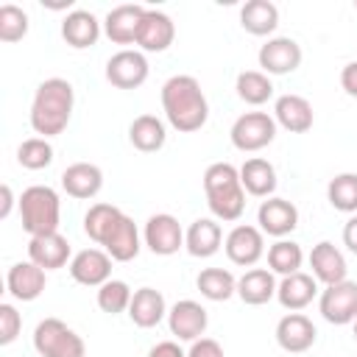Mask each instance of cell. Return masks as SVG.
<instances>
[{
    "mask_svg": "<svg viewBox=\"0 0 357 357\" xmlns=\"http://www.w3.org/2000/svg\"><path fill=\"white\" fill-rule=\"evenodd\" d=\"M162 109H165L167 123L181 134H192L204 128L209 117L206 95L198 78L192 75H173L162 84Z\"/></svg>",
    "mask_w": 357,
    "mask_h": 357,
    "instance_id": "cell-1",
    "label": "cell"
},
{
    "mask_svg": "<svg viewBox=\"0 0 357 357\" xmlns=\"http://www.w3.org/2000/svg\"><path fill=\"white\" fill-rule=\"evenodd\" d=\"M73 84L67 78H47L36 86L33 103H31V128L39 137H56L67 128L73 114Z\"/></svg>",
    "mask_w": 357,
    "mask_h": 357,
    "instance_id": "cell-2",
    "label": "cell"
},
{
    "mask_svg": "<svg viewBox=\"0 0 357 357\" xmlns=\"http://www.w3.org/2000/svg\"><path fill=\"white\" fill-rule=\"evenodd\" d=\"M204 192L209 212L218 220H240L245 209V190L240 181V170L229 162H215L204 170Z\"/></svg>",
    "mask_w": 357,
    "mask_h": 357,
    "instance_id": "cell-3",
    "label": "cell"
},
{
    "mask_svg": "<svg viewBox=\"0 0 357 357\" xmlns=\"http://www.w3.org/2000/svg\"><path fill=\"white\" fill-rule=\"evenodd\" d=\"M17 206H20L22 229H25L31 237L59 231L61 204H59V195H56L53 187H47V184H33V187L22 190Z\"/></svg>",
    "mask_w": 357,
    "mask_h": 357,
    "instance_id": "cell-4",
    "label": "cell"
},
{
    "mask_svg": "<svg viewBox=\"0 0 357 357\" xmlns=\"http://www.w3.org/2000/svg\"><path fill=\"white\" fill-rule=\"evenodd\" d=\"M33 349L39 357H84L86 346L75 329L59 318H45L33 329Z\"/></svg>",
    "mask_w": 357,
    "mask_h": 357,
    "instance_id": "cell-5",
    "label": "cell"
},
{
    "mask_svg": "<svg viewBox=\"0 0 357 357\" xmlns=\"http://www.w3.org/2000/svg\"><path fill=\"white\" fill-rule=\"evenodd\" d=\"M276 137V120L268 112H245L231 126V145L243 153L262 151Z\"/></svg>",
    "mask_w": 357,
    "mask_h": 357,
    "instance_id": "cell-6",
    "label": "cell"
},
{
    "mask_svg": "<svg viewBox=\"0 0 357 357\" xmlns=\"http://www.w3.org/2000/svg\"><path fill=\"white\" fill-rule=\"evenodd\" d=\"M318 310L324 315V321L335 324V326H346V324H354L357 318V282H337V284H329L321 290V298H318Z\"/></svg>",
    "mask_w": 357,
    "mask_h": 357,
    "instance_id": "cell-7",
    "label": "cell"
},
{
    "mask_svg": "<svg viewBox=\"0 0 357 357\" xmlns=\"http://www.w3.org/2000/svg\"><path fill=\"white\" fill-rule=\"evenodd\" d=\"M148 78V59L139 50H117L106 61V81L117 89H137Z\"/></svg>",
    "mask_w": 357,
    "mask_h": 357,
    "instance_id": "cell-8",
    "label": "cell"
},
{
    "mask_svg": "<svg viewBox=\"0 0 357 357\" xmlns=\"http://www.w3.org/2000/svg\"><path fill=\"white\" fill-rule=\"evenodd\" d=\"M223 248H226V257H229L234 265L251 268V265H257L259 257L265 254V237H262L259 226L240 223V226H234V229L226 234Z\"/></svg>",
    "mask_w": 357,
    "mask_h": 357,
    "instance_id": "cell-9",
    "label": "cell"
},
{
    "mask_svg": "<svg viewBox=\"0 0 357 357\" xmlns=\"http://www.w3.org/2000/svg\"><path fill=\"white\" fill-rule=\"evenodd\" d=\"M259 67L265 75H287L301 64V47L290 36H273L259 47Z\"/></svg>",
    "mask_w": 357,
    "mask_h": 357,
    "instance_id": "cell-10",
    "label": "cell"
},
{
    "mask_svg": "<svg viewBox=\"0 0 357 357\" xmlns=\"http://www.w3.org/2000/svg\"><path fill=\"white\" fill-rule=\"evenodd\" d=\"M145 245L159 254V257H170L176 254L181 245H184V231H181V223L167 215V212H159V215H151L148 223H145Z\"/></svg>",
    "mask_w": 357,
    "mask_h": 357,
    "instance_id": "cell-11",
    "label": "cell"
},
{
    "mask_svg": "<svg viewBox=\"0 0 357 357\" xmlns=\"http://www.w3.org/2000/svg\"><path fill=\"white\" fill-rule=\"evenodd\" d=\"M206 324H209L206 310L192 298H181L167 310L170 335H176L178 340H190V343L198 340L206 332Z\"/></svg>",
    "mask_w": 357,
    "mask_h": 357,
    "instance_id": "cell-12",
    "label": "cell"
},
{
    "mask_svg": "<svg viewBox=\"0 0 357 357\" xmlns=\"http://www.w3.org/2000/svg\"><path fill=\"white\" fill-rule=\"evenodd\" d=\"M257 223H259V231L262 234H271V237L284 240V234H290L298 226V209L287 198H273L271 195L268 201L259 204Z\"/></svg>",
    "mask_w": 357,
    "mask_h": 357,
    "instance_id": "cell-13",
    "label": "cell"
},
{
    "mask_svg": "<svg viewBox=\"0 0 357 357\" xmlns=\"http://www.w3.org/2000/svg\"><path fill=\"white\" fill-rule=\"evenodd\" d=\"M70 276L78 284L100 287L103 282L112 279V257L100 248H84L70 259Z\"/></svg>",
    "mask_w": 357,
    "mask_h": 357,
    "instance_id": "cell-14",
    "label": "cell"
},
{
    "mask_svg": "<svg viewBox=\"0 0 357 357\" xmlns=\"http://www.w3.org/2000/svg\"><path fill=\"white\" fill-rule=\"evenodd\" d=\"M176 39V25L173 20L165 14V11H156V8H145V17L139 22V31H137V45L148 53H162L173 45Z\"/></svg>",
    "mask_w": 357,
    "mask_h": 357,
    "instance_id": "cell-15",
    "label": "cell"
},
{
    "mask_svg": "<svg viewBox=\"0 0 357 357\" xmlns=\"http://www.w3.org/2000/svg\"><path fill=\"white\" fill-rule=\"evenodd\" d=\"M273 120L282 128H287L290 134H304V131L312 128V120H315L312 103L301 95H293V92L279 95L276 103H273Z\"/></svg>",
    "mask_w": 357,
    "mask_h": 357,
    "instance_id": "cell-16",
    "label": "cell"
},
{
    "mask_svg": "<svg viewBox=\"0 0 357 357\" xmlns=\"http://www.w3.org/2000/svg\"><path fill=\"white\" fill-rule=\"evenodd\" d=\"M47 271H42L39 265L28 262H14L6 273V287L17 301H33L42 296L45 284H47Z\"/></svg>",
    "mask_w": 357,
    "mask_h": 357,
    "instance_id": "cell-17",
    "label": "cell"
},
{
    "mask_svg": "<svg viewBox=\"0 0 357 357\" xmlns=\"http://www.w3.org/2000/svg\"><path fill=\"white\" fill-rule=\"evenodd\" d=\"M142 17H145V6H137V3L114 6L103 20V31L114 45H131V42H137Z\"/></svg>",
    "mask_w": 357,
    "mask_h": 357,
    "instance_id": "cell-18",
    "label": "cell"
},
{
    "mask_svg": "<svg viewBox=\"0 0 357 357\" xmlns=\"http://www.w3.org/2000/svg\"><path fill=\"white\" fill-rule=\"evenodd\" d=\"M100 245H103V251H106L114 262H131V259L139 254V248H142V245H139L137 223L123 212Z\"/></svg>",
    "mask_w": 357,
    "mask_h": 357,
    "instance_id": "cell-19",
    "label": "cell"
},
{
    "mask_svg": "<svg viewBox=\"0 0 357 357\" xmlns=\"http://www.w3.org/2000/svg\"><path fill=\"white\" fill-rule=\"evenodd\" d=\"M28 259H31L33 265H39L42 271L64 268L67 259H70V243H67V237L59 234V231L31 237V243H28Z\"/></svg>",
    "mask_w": 357,
    "mask_h": 357,
    "instance_id": "cell-20",
    "label": "cell"
},
{
    "mask_svg": "<svg viewBox=\"0 0 357 357\" xmlns=\"http://www.w3.org/2000/svg\"><path fill=\"white\" fill-rule=\"evenodd\" d=\"M315 326H312V321L307 318V315H301V312H290V315H284L279 324H276V343L284 349V351H290V354H301V351H307L312 343H315Z\"/></svg>",
    "mask_w": 357,
    "mask_h": 357,
    "instance_id": "cell-21",
    "label": "cell"
},
{
    "mask_svg": "<svg viewBox=\"0 0 357 357\" xmlns=\"http://www.w3.org/2000/svg\"><path fill=\"white\" fill-rule=\"evenodd\" d=\"M315 296H318V279L312 273H301L298 271V273L282 276V282L276 284V298L290 312L304 310L307 304H312Z\"/></svg>",
    "mask_w": 357,
    "mask_h": 357,
    "instance_id": "cell-22",
    "label": "cell"
},
{
    "mask_svg": "<svg viewBox=\"0 0 357 357\" xmlns=\"http://www.w3.org/2000/svg\"><path fill=\"white\" fill-rule=\"evenodd\" d=\"M61 187H64L67 195L86 201V198H95V195L100 192V187H103V173H100V167L92 165V162H75V165L64 167V173H61Z\"/></svg>",
    "mask_w": 357,
    "mask_h": 357,
    "instance_id": "cell-23",
    "label": "cell"
},
{
    "mask_svg": "<svg viewBox=\"0 0 357 357\" xmlns=\"http://www.w3.org/2000/svg\"><path fill=\"white\" fill-rule=\"evenodd\" d=\"M310 268H312V276L318 282H324L326 287L329 284H337L346 279V257L329 243V240H321L318 245H312L310 251Z\"/></svg>",
    "mask_w": 357,
    "mask_h": 357,
    "instance_id": "cell-24",
    "label": "cell"
},
{
    "mask_svg": "<svg viewBox=\"0 0 357 357\" xmlns=\"http://www.w3.org/2000/svg\"><path fill=\"white\" fill-rule=\"evenodd\" d=\"M165 315H167V304H165V296L156 287H139V290H134L131 304H128V318L139 329L156 326Z\"/></svg>",
    "mask_w": 357,
    "mask_h": 357,
    "instance_id": "cell-25",
    "label": "cell"
},
{
    "mask_svg": "<svg viewBox=\"0 0 357 357\" xmlns=\"http://www.w3.org/2000/svg\"><path fill=\"white\" fill-rule=\"evenodd\" d=\"M61 36L70 47L75 50H84V47H92L100 36V22L92 11H84V8H75L64 17L61 22Z\"/></svg>",
    "mask_w": 357,
    "mask_h": 357,
    "instance_id": "cell-26",
    "label": "cell"
},
{
    "mask_svg": "<svg viewBox=\"0 0 357 357\" xmlns=\"http://www.w3.org/2000/svg\"><path fill=\"white\" fill-rule=\"evenodd\" d=\"M220 243H223V231H220V226H218L212 218H198V220H192L190 229L184 231V248H187L192 257H201V259L218 254Z\"/></svg>",
    "mask_w": 357,
    "mask_h": 357,
    "instance_id": "cell-27",
    "label": "cell"
},
{
    "mask_svg": "<svg viewBox=\"0 0 357 357\" xmlns=\"http://www.w3.org/2000/svg\"><path fill=\"white\" fill-rule=\"evenodd\" d=\"M240 181H243V190L254 198H271L273 190H276V170L268 159H245V165L240 167Z\"/></svg>",
    "mask_w": 357,
    "mask_h": 357,
    "instance_id": "cell-28",
    "label": "cell"
},
{
    "mask_svg": "<svg viewBox=\"0 0 357 357\" xmlns=\"http://www.w3.org/2000/svg\"><path fill=\"white\" fill-rule=\"evenodd\" d=\"M237 296L243 298V304L259 307L265 301H271L276 296V279L268 268H251L237 279Z\"/></svg>",
    "mask_w": 357,
    "mask_h": 357,
    "instance_id": "cell-29",
    "label": "cell"
},
{
    "mask_svg": "<svg viewBox=\"0 0 357 357\" xmlns=\"http://www.w3.org/2000/svg\"><path fill=\"white\" fill-rule=\"evenodd\" d=\"M128 139L137 151L142 153H153L165 145L167 139V131H165V123L156 117V114H139L131 120L128 126Z\"/></svg>",
    "mask_w": 357,
    "mask_h": 357,
    "instance_id": "cell-30",
    "label": "cell"
},
{
    "mask_svg": "<svg viewBox=\"0 0 357 357\" xmlns=\"http://www.w3.org/2000/svg\"><path fill=\"white\" fill-rule=\"evenodd\" d=\"M240 25L254 36H268L279 25V8L271 0H248L240 8Z\"/></svg>",
    "mask_w": 357,
    "mask_h": 357,
    "instance_id": "cell-31",
    "label": "cell"
},
{
    "mask_svg": "<svg viewBox=\"0 0 357 357\" xmlns=\"http://www.w3.org/2000/svg\"><path fill=\"white\" fill-rule=\"evenodd\" d=\"M195 284H198L201 296L209 298V301H226L237 293V279L226 268H204L198 273Z\"/></svg>",
    "mask_w": 357,
    "mask_h": 357,
    "instance_id": "cell-32",
    "label": "cell"
},
{
    "mask_svg": "<svg viewBox=\"0 0 357 357\" xmlns=\"http://www.w3.org/2000/svg\"><path fill=\"white\" fill-rule=\"evenodd\" d=\"M234 89H237V98L251 103V106H262L273 95V84H271V78L262 70H243L237 75Z\"/></svg>",
    "mask_w": 357,
    "mask_h": 357,
    "instance_id": "cell-33",
    "label": "cell"
},
{
    "mask_svg": "<svg viewBox=\"0 0 357 357\" xmlns=\"http://www.w3.org/2000/svg\"><path fill=\"white\" fill-rule=\"evenodd\" d=\"M301 262H304V251L293 240H276L268 248V268H271V273H282V276L298 273Z\"/></svg>",
    "mask_w": 357,
    "mask_h": 357,
    "instance_id": "cell-34",
    "label": "cell"
},
{
    "mask_svg": "<svg viewBox=\"0 0 357 357\" xmlns=\"http://www.w3.org/2000/svg\"><path fill=\"white\" fill-rule=\"evenodd\" d=\"M120 215H123V209H117L114 204H92L84 215V231L89 234V240L103 243Z\"/></svg>",
    "mask_w": 357,
    "mask_h": 357,
    "instance_id": "cell-35",
    "label": "cell"
},
{
    "mask_svg": "<svg viewBox=\"0 0 357 357\" xmlns=\"http://www.w3.org/2000/svg\"><path fill=\"white\" fill-rule=\"evenodd\" d=\"M326 198L337 212H357V173H340L329 181Z\"/></svg>",
    "mask_w": 357,
    "mask_h": 357,
    "instance_id": "cell-36",
    "label": "cell"
},
{
    "mask_svg": "<svg viewBox=\"0 0 357 357\" xmlns=\"http://www.w3.org/2000/svg\"><path fill=\"white\" fill-rule=\"evenodd\" d=\"M17 162L25 170H42L53 162V145L45 137H31L25 142H20L17 148Z\"/></svg>",
    "mask_w": 357,
    "mask_h": 357,
    "instance_id": "cell-37",
    "label": "cell"
},
{
    "mask_svg": "<svg viewBox=\"0 0 357 357\" xmlns=\"http://www.w3.org/2000/svg\"><path fill=\"white\" fill-rule=\"evenodd\" d=\"M131 296L134 293H131V287L123 279H109V282H103L98 287V307L103 312H109V315H117V312L128 310Z\"/></svg>",
    "mask_w": 357,
    "mask_h": 357,
    "instance_id": "cell-38",
    "label": "cell"
},
{
    "mask_svg": "<svg viewBox=\"0 0 357 357\" xmlns=\"http://www.w3.org/2000/svg\"><path fill=\"white\" fill-rule=\"evenodd\" d=\"M25 33H28V14L14 3H3L0 6V39L20 42Z\"/></svg>",
    "mask_w": 357,
    "mask_h": 357,
    "instance_id": "cell-39",
    "label": "cell"
},
{
    "mask_svg": "<svg viewBox=\"0 0 357 357\" xmlns=\"http://www.w3.org/2000/svg\"><path fill=\"white\" fill-rule=\"evenodd\" d=\"M20 329H22V315L17 312L14 304L3 301V304H0V346L14 343L17 335H20Z\"/></svg>",
    "mask_w": 357,
    "mask_h": 357,
    "instance_id": "cell-40",
    "label": "cell"
},
{
    "mask_svg": "<svg viewBox=\"0 0 357 357\" xmlns=\"http://www.w3.org/2000/svg\"><path fill=\"white\" fill-rule=\"evenodd\" d=\"M187 357H223V346L212 337H198V340H192Z\"/></svg>",
    "mask_w": 357,
    "mask_h": 357,
    "instance_id": "cell-41",
    "label": "cell"
},
{
    "mask_svg": "<svg viewBox=\"0 0 357 357\" xmlns=\"http://www.w3.org/2000/svg\"><path fill=\"white\" fill-rule=\"evenodd\" d=\"M340 86L346 95L357 98V61H349L343 70H340Z\"/></svg>",
    "mask_w": 357,
    "mask_h": 357,
    "instance_id": "cell-42",
    "label": "cell"
},
{
    "mask_svg": "<svg viewBox=\"0 0 357 357\" xmlns=\"http://www.w3.org/2000/svg\"><path fill=\"white\" fill-rule=\"evenodd\" d=\"M148 357H187V354L178 349L176 340H162V343H156V346L148 351Z\"/></svg>",
    "mask_w": 357,
    "mask_h": 357,
    "instance_id": "cell-43",
    "label": "cell"
},
{
    "mask_svg": "<svg viewBox=\"0 0 357 357\" xmlns=\"http://www.w3.org/2000/svg\"><path fill=\"white\" fill-rule=\"evenodd\" d=\"M343 243H346V248L351 254H357V215L346 220V226H343Z\"/></svg>",
    "mask_w": 357,
    "mask_h": 357,
    "instance_id": "cell-44",
    "label": "cell"
},
{
    "mask_svg": "<svg viewBox=\"0 0 357 357\" xmlns=\"http://www.w3.org/2000/svg\"><path fill=\"white\" fill-rule=\"evenodd\" d=\"M0 220H6L8 215H11V206H14V192H11V187L8 184H3L0 187Z\"/></svg>",
    "mask_w": 357,
    "mask_h": 357,
    "instance_id": "cell-45",
    "label": "cell"
},
{
    "mask_svg": "<svg viewBox=\"0 0 357 357\" xmlns=\"http://www.w3.org/2000/svg\"><path fill=\"white\" fill-rule=\"evenodd\" d=\"M354 340H357V318H354Z\"/></svg>",
    "mask_w": 357,
    "mask_h": 357,
    "instance_id": "cell-46",
    "label": "cell"
},
{
    "mask_svg": "<svg viewBox=\"0 0 357 357\" xmlns=\"http://www.w3.org/2000/svg\"><path fill=\"white\" fill-rule=\"evenodd\" d=\"M354 8H357V0H354Z\"/></svg>",
    "mask_w": 357,
    "mask_h": 357,
    "instance_id": "cell-47",
    "label": "cell"
}]
</instances>
